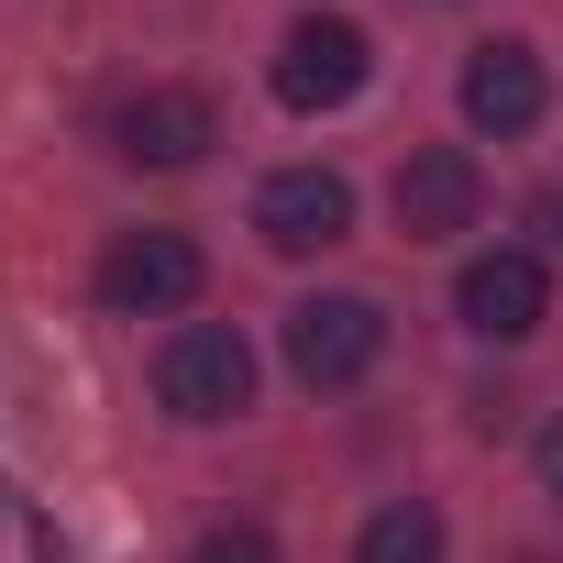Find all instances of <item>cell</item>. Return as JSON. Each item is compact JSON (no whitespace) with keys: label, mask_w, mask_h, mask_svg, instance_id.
Instances as JSON below:
<instances>
[{"label":"cell","mask_w":563,"mask_h":563,"mask_svg":"<svg viewBox=\"0 0 563 563\" xmlns=\"http://www.w3.org/2000/svg\"><path fill=\"white\" fill-rule=\"evenodd\" d=\"M254 232H265L276 254H332V243L354 232V188H343L332 166H276V177L254 188Z\"/></svg>","instance_id":"8992f818"},{"label":"cell","mask_w":563,"mask_h":563,"mask_svg":"<svg viewBox=\"0 0 563 563\" xmlns=\"http://www.w3.org/2000/svg\"><path fill=\"white\" fill-rule=\"evenodd\" d=\"M475 210H486V166L464 144H420L398 166V232L409 243H453V232H475Z\"/></svg>","instance_id":"52a82bcc"},{"label":"cell","mask_w":563,"mask_h":563,"mask_svg":"<svg viewBox=\"0 0 563 563\" xmlns=\"http://www.w3.org/2000/svg\"><path fill=\"white\" fill-rule=\"evenodd\" d=\"M376 354H387V310L376 299L332 288V299H299L288 310V376L299 387H365Z\"/></svg>","instance_id":"277c9868"},{"label":"cell","mask_w":563,"mask_h":563,"mask_svg":"<svg viewBox=\"0 0 563 563\" xmlns=\"http://www.w3.org/2000/svg\"><path fill=\"white\" fill-rule=\"evenodd\" d=\"M199 288H210V254H199L188 232H166V221L100 243V310H122V321H166V310H188Z\"/></svg>","instance_id":"6da1fadb"},{"label":"cell","mask_w":563,"mask_h":563,"mask_svg":"<svg viewBox=\"0 0 563 563\" xmlns=\"http://www.w3.org/2000/svg\"><path fill=\"white\" fill-rule=\"evenodd\" d=\"M442 552H453V530H442L431 497H387V508L354 530V563H442Z\"/></svg>","instance_id":"30bf717a"},{"label":"cell","mask_w":563,"mask_h":563,"mask_svg":"<svg viewBox=\"0 0 563 563\" xmlns=\"http://www.w3.org/2000/svg\"><path fill=\"white\" fill-rule=\"evenodd\" d=\"M155 398L177 420H243L254 409V343L232 321H188L166 354H155Z\"/></svg>","instance_id":"7a4b0ae2"},{"label":"cell","mask_w":563,"mask_h":563,"mask_svg":"<svg viewBox=\"0 0 563 563\" xmlns=\"http://www.w3.org/2000/svg\"><path fill=\"white\" fill-rule=\"evenodd\" d=\"M453 310H464L475 343H530V332L552 321V276H541V254L497 243V254H475V265L453 276Z\"/></svg>","instance_id":"5b68a950"},{"label":"cell","mask_w":563,"mask_h":563,"mask_svg":"<svg viewBox=\"0 0 563 563\" xmlns=\"http://www.w3.org/2000/svg\"><path fill=\"white\" fill-rule=\"evenodd\" d=\"M111 144H122L133 166H199V155L221 144V111H210L199 89H133V100L111 111Z\"/></svg>","instance_id":"ba28073f"},{"label":"cell","mask_w":563,"mask_h":563,"mask_svg":"<svg viewBox=\"0 0 563 563\" xmlns=\"http://www.w3.org/2000/svg\"><path fill=\"white\" fill-rule=\"evenodd\" d=\"M188 563H276V530H265V519H210V530L188 541Z\"/></svg>","instance_id":"8fae6325"},{"label":"cell","mask_w":563,"mask_h":563,"mask_svg":"<svg viewBox=\"0 0 563 563\" xmlns=\"http://www.w3.org/2000/svg\"><path fill=\"white\" fill-rule=\"evenodd\" d=\"M276 100L288 111H343L365 78H376V45H365V23H343V12H299L288 34H276Z\"/></svg>","instance_id":"3957f363"},{"label":"cell","mask_w":563,"mask_h":563,"mask_svg":"<svg viewBox=\"0 0 563 563\" xmlns=\"http://www.w3.org/2000/svg\"><path fill=\"white\" fill-rule=\"evenodd\" d=\"M541 486H552V497H563V409H552V420H541Z\"/></svg>","instance_id":"7c38bea8"},{"label":"cell","mask_w":563,"mask_h":563,"mask_svg":"<svg viewBox=\"0 0 563 563\" xmlns=\"http://www.w3.org/2000/svg\"><path fill=\"white\" fill-rule=\"evenodd\" d=\"M541 111H552V78H541V56H530L519 34L464 56V122H475V133H497V144H508V133H530Z\"/></svg>","instance_id":"9c48e42d"}]
</instances>
